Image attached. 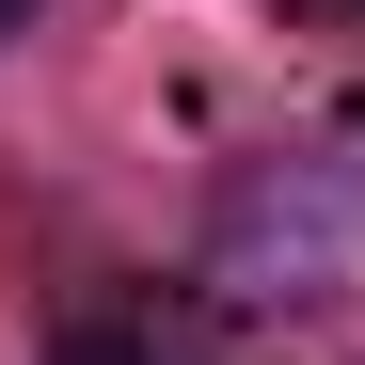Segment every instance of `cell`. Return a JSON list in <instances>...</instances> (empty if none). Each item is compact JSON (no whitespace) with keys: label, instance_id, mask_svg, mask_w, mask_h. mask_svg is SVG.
I'll return each mask as SVG.
<instances>
[{"label":"cell","instance_id":"cell-1","mask_svg":"<svg viewBox=\"0 0 365 365\" xmlns=\"http://www.w3.org/2000/svg\"><path fill=\"white\" fill-rule=\"evenodd\" d=\"M365 255V191L334 159H238L207 207V286L222 302H334Z\"/></svg>","mask_w":365,"mask_h":365},{"label":"cell","instance_id":"cell-2","mask_svg":"<svg viewBox=\"0 0 365 365\" xmlns=\"http://www.w3.org/2000/svg\"><path fill=\"white\" fill-rule=\"evenodd\" d=\"M48 365H175V334H159V302H64Z\"/></svg>","mask_w":365,"mask_h":365},{"label":"cell","instance_id":"cell-3","mask_svg":"<svg viewBox=\"0 0 365 365\" xmlns=\"http://www.w3.org/2000/svg\"><path fill=\"white\" fill-rule=\"evenodd\" d=\"M0 32H32V0H0Z\"/></svg>","mask_w":365,"mask_h":365}]
</instances>
